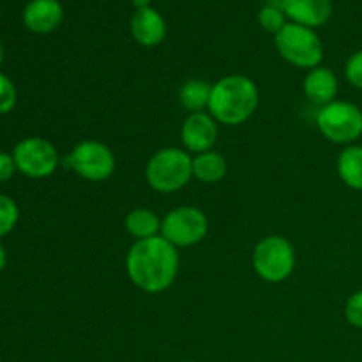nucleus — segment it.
I'll return each instance as SVG.
<instances>
[{
  "label": "nucleus",
  "mask_w": 362,
  "mask_h": 362,
  "mask_svg": "<svg viewBox=\"0 0 362 362\" xmlns=\"http://www.w3.org/2000/svg\"><path fill=\"white\" fill-rule=\"evenodd\" d=\"M218 122L209 112L189 113L182 122V127H180L182 148L194 156L212 151L216 141H218Z\"/></svg>",
  "instance_id": "obj_10"
},
{
  "label": "nucleus",
  "mask_w": 362,
  "mask_h": 362,
  "mask_svg": "<svg viewBox=\"0 0 362 362\" xmlns=\"http://www.w3.org/2000/svg\"><path fill=\"white\" fill-rule=\"evenodd\" d=\"M16 99L18 92L14 83L11 81V78L0 73V115L13 112V108L16 106Z\"/></svg>",
  "instance_id": "obj_21"
},
{
  "label": "nucleus",
  "mask_w": 362,
  "mask_h": 362,
  "mask_svg": "<svg viewBox=\"0 0 362 362\" xmlns=\"http://www.w3.org/2000/svg\"><path fill=\"white\" fill-rule=\"evenodd\" d=\"M161 221L163 219L154 211L147 207H138L129 211V214L124 219V226L131 237L136 240H145L161 235Z\"/></svg>",
  "instance_id": "obj_16"
},
{
  "label": "nucleus",
  "mask_w": 362,
  "mask_h": 362,
  "mask_svg": "<svg viewBox=\"0 0 362 362\" xmlns=\"http://www.w3.org/2000/svg\"><path fill=\"white\" fill-rule=\"evenodd\" d=\"M212 85L202 78H191L179 88V101L189 113L207 112Z\"/></svg>",
  "instance_id": "obj_18"
},
{
  "label": "nucleus",
  "mask_w": 362,
  "mask_h": 362,
  "mask_svg": "<svg viewBox=\"0 0 362 362\" xmlns=\"http://www.w3.org/2000/svg\"><path fill=\"white\" fill-rule=\"evenodd\" d=\"M286 20L304 27L317 28L329 21L332 0H279Z\"/></svg>",
  "instance_id": "obj_11"
},
{
  "label": "nucleus",
  "mask_w": 362,
  "mask_h": 362,
  "mask_svg": "<svg viewBox=\"0 0 362 362\" xmlns=\"http://www.w3.org/2000/svg\"><path fill=\"white\" fill-rule=\"evenodd\" d=\"M251 262L258 278L276 285L292 276L297 262L296 247L285 237L267 235L257 243Z\"/></svg>",
  "instance_id": "obj_5"
},
{
  "label": "nucleus",
  "mask_w": 362,
  "mask_h": 362,
  "mask_svg": "<svg viewBox=\"0 0 362 362\" xmlns=\"http://www.w3.org/2000/svg\"><path fill=\"white\" fill-rule=\"evenodd\" d=\"M345 76L352 87L362 90V49L354 53L345 66Z\"/></svg>",
  "instance_id": "obj_23"
},
{
  "label": "nucleus",
  "mask_w": 362,
  "mask_h": 362,
  "mask_svg": "<svg viewBox=\"0 0 362 362\" xmlns=\"http://www.w3.org/2000/svg\"><path fill=\"white\" fill-rule=\"evenodd\" d=\"M14 172H18V170H16V163H14L13 154L0 152V184L13 179Z\"/></svg>",
  "instance_id": "obj_24"
},
{
  "label": "nucleus",
  "mask_w": 362,
  "mask_h": 362,
  "mask_svg": "<svg viewBox=\"0 0 362 362\" xmlns=\"http://www.w3.org/2000/svg\"><path fill=\"white\" fill-rule=\"evenodd\" d=\"M228 172V163L225 156L218 151H207L193 156V179L202 184H218L225 179Z\"/></svg>",
  "instance_id": "obj_15"
},
{
  "label": "nucleus",
  "mask_w": 362,
  "mask_h": 362,
  "mask_svg": "<svg viewBox=\"0 0 362 362\" xmlns=\"http://www.w3.org/2000/svg\"><path fill=\"white\" fill-rule=\"evenodd\" d=\"M64 20L59 0H30L23 9V23L34 34H52Z\"/></svg>",
  "instance_id": "obj_12"
},
{
  "label": "nucleus",
  "mask_w": 362,
  "mask_h": 362,
  "mask_svg": "<svg viewBox=\"0 0 362 362\" xmlns=\"http://www.w3.org/2000/svg\"><path fill=\"white\" fill-rule=\"evenodd\" d=\"M193 179V156L182 147L156 151L145 166V180L158 193H175Z\"/></svg>",
  "instance_id": "obj_3"
},
{
  "label": "nucleus",
  "mask_w": 362,
  "mask_h": 362,
  "mask_svg": "<svg viewBox=\"0 0 362 362\" xmlns=\"http://www.w3.org/2000/svg\"><path fill=\"white\" fill-rule=\"evenodd\" d=\"M6 264H7V255H6V250H4V246L0 244V271L6 267Z\"/></svg>",
  "instance_id": "obj_26"
},
{
  "label": "nucleus",
  "mask_w": 362,
  "mask_h": 362,
  "mask_svg": "<svg viewBox=\"0 0 362 362\" xmlns=\"http://www.w3.org/2000/svg\"><path fill=\"white\" fill-rule=\"evenodd\" d=\"M180 362H194V361H180Z\"/></svg>",
  "instance_id": "obj_28"
},
{
  "label": "nucleus",
  "mask_w": 362,
  "mask_h": 362,
  "mask_svg": "<svg viewBox=\"0 0 362 362\" xmlns=\"http://www.w3.org/2000/svg\"><path fill=\"white\" fill-rule=\"evenodd\" d=\"M209 233V219L204 211L193 205L175 207L163 218L161 237L172 246L191 247L200 244Z\"/></svg>",
  "instance_id": "obj_8"
},
{
  "label": "nucleus",
  "mask_w": 362,
  "mask_h": 362,
  "mask_svg": "<svg viewBox=\"0 0 362 362\" xmlns=\"http://www.w3.org/2000/svg\"><path fill=\"white\" fill-rule=\"evenodd\" d=\"M16 170L30 179H46L59 168V151L52 141L39 136L23 138L13 151Z\"/></svg>",
  "instance_id": "obj_9"
},
{
  "label": "nucleus",
  "mask_w": 362,
  "mask_h": 362,
  "mask_svg": "<svg viewBox=\"0 0 362 362\" xmlns=\"http://www.w3.org/2000/svg\"><path fill=\"white\" fill-rule=\"evenodd\" d=\"M20 219V209L16 202L7 194L0 193V237L7 235Z\"/></svg>",
  "instance_id": "obj_20"
},
{
  "label": "nucleus",
  "mask_w": 362,
  "mask_h": 362,
  "mask_svg": "<svg viewBox=\"0 0 362 362\" xmlns=\"http://www.w3.org/2000/svg\"><path fill=\"white\" fill-rule=\"evenodd\" d=\"M258 23L264 28L265 32H271V34H278L288 20H286L285 13L281 9V2L278 4H265L264 7L258 13Z\"/></svg>",
  "instance_id": "obj_19"
},
{
  "label": "nucleus",
  "mask_w": 362,
  "mask_h": 362,
  "mask_svg": "<svg viewBox=\"0 0 362 362\" xmlns=\"http://www.w3.org/2000/svg\"><path fill=\"white\" fill-rule=\"evenodd\" d=\"M180 257L175 246L161 235L134 240L126 255V272L131 283L145 293H161L179 274Z\"/></svg>",
  "instance_id": "obj_1"
},
{
  "label": "nucleus",
  "mask_w": 362,
  "mask_h": 362,
  "mask_svg": "<svg viewBox=\"0 0 362 362\" xmlns=\"http://www.w3.org/2000/svg\"><path fill=\"white\" fill-rule=\"evenodd\" d=\"M317 127L331 144L354 145L362 136V110L349 101H336L320 106Z\"/></svg>",
  "instance_id": "obj_6"
},
{
  "label": "nucleus",
  "mask_w": 362,
  "mask_h": 362,
  "mask_svg": "<svg viewBox=\"0 0 362 362\" xmlns=\"http://www.w3.org/2000/svg\"><path fill=\"white\" fill-rule=\"evenodd\" d=\"M258 101V87L250 76L228 74L212 83L207 112L223 126H240L255 115Z\"/></svg>",
  "instance_id": "obj_2"
},
{
  "label": "nucleus",
  "mask_w": 362,
  "mask_h": 362,
  "mask_svg": "<svg viewBox=\"0 0 362 362\" xmlns=\"http://www.w3.org/2000/svg\"><path fill=\"white\" fill-rule=\"evenodd\" d=\"M2 60H4V48L2 45H0V64H2Z\"/></svg>",
  "instance_id": "obj_27"
},
{
  "label": "nucleus",
  "mask_w": 362,
  "mask_h": 362,
  "mask_svg": "<svg viewBox=\"0 0 362 362\" xmlns=\"http://www.w3.org/2000/svg\"><path fill=\"white\" fill-rule=\"evenodd\" d=\"M131 35L138 45L145 48H154L161 45L166 37L165 18L154 7L134 11L131 18Z\"/></svg>",
  "instance_id": "obj_13"
},
{
  "label": "nucleus",
  "mask_w": 362,
  "mask_h": 362,
  "mask_svg": "<svg viewBox=\"0 0 362 362\" xmlns=\"http://www.w3.org/2000/svg\"><path fill=\"white\" fill-rule=\"evenodd\" d=\"M336 166L345 186L362 191V145H349L343 148Z\"/></svg>",
  "instance_id": "obj_17"
},
{
  "label": "nucleus",
  "mask_w": 362,
  "mask_h": 362,
  "mask_svg": "<svg viewBox=\"0 0 362 362\" xmlns=\"http://www.w3.org/2000/svg\"><path fill=\"white\" fill-rule=\"evenodd\" d=\"M345 318L352 327L362 329V290H357L346 299Z\"/></svg>",
  "instance_id": "obj_22"
},
{
  "label": "nucleus",
  "mask_w": 362,
  "mask_h": 362,
  "mask_svg": "<svg viewBox=\"0 0 362 362\" xmlns=\"http://www.w3.org/2000/svg\"><path fill=\"white\" fill-rule=\"evenodd\" d=\"M274 45L283 60L300 69H315L324 60V42L315 28L288 21L274 35Z\"/></svg>",
  "instance_id": "obj_4"
},
{
  "label": "nucleus",
  "mask_w": 362,
  "mask_h": 362,
  "mask_svg": "<svg viewBox=\"0 0 362 362\" xmlns=\"http://www.w3.org/2000/svg\"><path fill=\"white\" fill-rule=\"evenodd\" d=\"M64 165L88 182H105L115 172L117 159L112 148L103 141L83 140L74 145Z\"/></svg>",
  "instance_id": "obj_7"
},
{
  "label": "nucleus",
  "mask_w": 362,
  "mask_h": 362,
  "mask_svg": "<svg viewBox=\"0 0 362 362\" xmlns=\"http://www.w3.org/2000/svg\"><path fill=\"white\" fill-rule=\"evenodd\" d=\"M303 90L304 95L320 108V106L336 101V95L339 90L338 76L329 67L318 66L306 73L303 81Z\"/></svg>",
  "instance_id": "obj_14"
},
{
  "label": "nucleus",
  "mask_w": 362,
  "mask_h": 362,
  "mask_svg": "<svg viewBox=\"0 0 362 362\" xmlns=\"http://www.w3.org/2000/svg\"><path fill=\"white\" fill-rule=\"evenodd\" d=\"M131 4H133V7L136 11H141V9H148V7H152V0H131Z\"/></svg>",
  "instance_id": "obj_25"
}]
</instances>
